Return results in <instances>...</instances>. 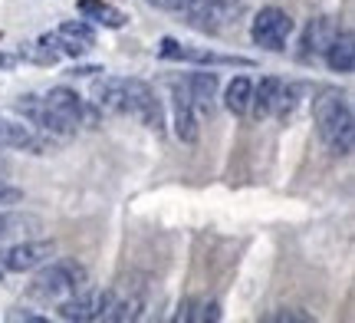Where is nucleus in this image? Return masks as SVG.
I'll use <instances>...</instances> for the list:
<instances>
[{
    "instance_id": "c85d7f7f",
    "label": "nucleus",
    "mask_w": 355,
    "mask_h": 323,
    "mask_svg": "<svg viewBox=\"0 0 355 323\" xmlns=\"http://www.w3.org/2000/svg\"><path fill=\"white\" fill-rule=\"evenodd\" d=\"M7 172H10V165H7V158H0V179H7Z\"/></svg>"
},
{
    "instance_id": "f257e3e1",
    "label": "nucleus",
    "mask_w": 355,
    "mask_h": 323,
    "mask_svg": "<svg viewBox=\"0 0 355 323\" xmlns=\"http://www.w3.org/2000/svg\"><path fill=\"white\" fill-rule=\"evenodd\" d=\"M313 122L322 145L332 156H352L355 145V116L349 96L339 90H319L313 99Z\"/></svg>"
},
{
    "instance_id": "2eb2a0df",
    "label": "nucleus",
    "mask_w": 355,
    "mask_h": 323,
    "mask_svg": "<svg viewBox=\"0 0 355 323\" xmlns=\"http://www.w3.org/2000/svg\"><path fill=\"white\" fill-rule=\"evenodd\" d=\"M141 310H145V297L141 290H128V287H112V300H109V310H105V320L125 323V320H139Z\"/></svg>"
},
{
    "instance_id": "412c9836",
    "label": "nucleus",
    "mask_w": 355,
    "mask_h": 323,
    "mask_svg": "<svg viewBox=\"0 0 355 323\" xmlns=\"http://www.w3.org/2000/svg\"><path fill=\"white\" fill-rule=\"evenodd\" d=\"M250 96H254V83L247 76H234L227 92H224V106H227L234 116H247L250 113Z\"/></svg>"
},
{
    "instance_id": "6ab92c4d",
    "label": "nucleus",
    "mask_w": 355,
    "mask_h": 323,
    "mask_svg": "<svg viewBox=\"0 0 355 323\" xmlns=\"http://www.w3.org/2000/svg\"><path fill=\"white\" fill-rule=\"evenodd\" d=\"M79 13L92 20V24H102L109 26V30H119V26H125V13L119 10V7H109L105 0H79Z\"/></svg>"
},
{
    "instance_id": "9b49d317",
    "label": "nucleus",
    "mask_w": 355,
    "mask_h": 323,
    "mask_svg": "<svg viewBox=\"0 0 355 323\" xmlns=\"http://www.w3.org/2000/svg\"><path fill=\"white\" fill-rule=\"evenodd\" d=\"M171 99H175V135L181 142L194 145L198 142V116H194V103H191V92L184 83H171Z\"/></svg>"
},
{
    "instance_id": "cd10ccee",
    "label": "nucleus",
    "mask_w": 355,
    "mask_h": 323,
    "mask_svg": "<svg viewBox=\"0 0 355 323\" xmlns=\"http://www.w3.org/2000/svg\"><path fill=\"white\" fill-rule=\"evenodd\" d=\"M13 63H17V56H10V53H0V69H10Z\"/></svg>"
},
{
    "instance_id": "9d476101",
    "label": "nucleus",
    "mask_w": 355,
    "mask_h": 323,
    "mask_svg": "<svg viewBox=\"0 0 355 323\" xmlns=\"http://www.w3.org/2000/svg\"><path fill=\"white\" fill-rule=\"evenodd\" d=\"M53 241H17L13 247L3 251V271L10 274H24V271H37L40 264H46L53 258Z\"/></svg>"
},
{
    "instance_id": "a211bd4d",
    "label": "nucleus",
    "mask_w": 355,
    "mask_h": 323,
    "mask_svg": "<svg viewBox=\"0 0 355 323\" xmlns=\"http://www.w3.org/2000/svg\"><path fill=\"white\" fill-rule=\"evenodd\" d=\"M279 90H283V79L277 76H263L260 86H254V96H250V113L257 119H266L273 116V109L279 103Z\"/></svg>"
},
{
    "instance_id": "ddd939ff",
    "label": "nucleus",
    "mask_w": 355,
    "mask_h": 323,
    "mask_svg": "<svg viewBox=\"0 0 355 323\" xmlns=\"http://www.w3.org/2000/svg\"><path fill=\"white\" fill-rule=\"evenodd\" d=\"M43 99H46V106L63 119L66 126H73V129H76V126L86 122V106H83V96H79L76 90H69V86H53Z\"/></svg>"
},
{
    "instance_id": "7c9ffc66",
    "label": "nucleus",
    "mask_w": 355,
    "mask_h": 323,
    "mask_svg": "<svg viewBox=\"0 0 355 323\" xmlns=\"http://www.w3.org/2000/svg\"><path fill=\"white\" fill-rule=\"evenodd\" d=\"M0 37H3V33H0Z\"/></svg>"
},
{
    "instance_id": "6e6552de",
    "label": "nucleus",
    "mask_w": 355,
    "mask_h": 323,
    "mask_svg": "<svg viewBox=\"0 0 355 323\" xmlns=\"http://www.w3.org/2000/svg\"><path fill=\"white\" fill-rule=\"evenodd\" d=\"M158 56L162 60H181V63H198V66H254L247 56H227V53H211V50H191L175 37H165L158 43Z\"/></svg>"
},
{
    "instance_id": "4468645a",
    "label": "nucleus",
    "mask_w": 355,
    "mask_h": 323,
    "mask_svg": "<svg viewBox=\"0 0 355 323\" xmlns=\"http://www.w3.org/2000/svg\"><path fill=\"white\" fill-rule=\"evenodd\" d=\"M0 149H24V152L43 156V152H46V142H43L30 126H24V122H10V119L0 116Z\"/></svg>"
},
{
    "instance_id": "aec40b11",
    "label": "nucleus",
    "mask_w": 355,
    "mask_h": 323,
    "mask_svg": "<svg viewBox=\"0 0 355 323\" xmlns=\"http://www.w3.org/2000/svg\"><path fill=\"white\" fill-rule=\"evenodd\" d=\"M184 86H188V92H191L194 109H207V113H211L214 96H217V73H191V76L184 79Z\"/></svg>"
},
{
    "instance_id": "1a4fd4ad",
    "label": "nucleus",
    "mask_w": 355,
    "mask_h": 323,
    "mask_svg": "<svg viewBox=\"0 0 355 323\" xmlns=\"http://www.w3.org/2000/svg\"><path fill=\"white\" fill-rule=\"evenodd\" d=\"M17 113H20L30 126H37L40 132H46L53 139H69V135L76 132L73 126H66L63 119L53 113L43 96H20V99H17Z\"/></svg>"
},
{
    "instance_id": "393cba45",
    "label": "nucleus",
    "mask_w": 355,
    "mask_h": 323,
    "mask_svg": "<svg viewBox=\"0 0 355 323\" xmlns=\"http://www.w3.org/2000/svg\"><path fill=\"white\" fill-rule=\"evenodd\" d=\"M24 201V192L7 185V179H0V205H20Z\"/></svg>"
},
{
    "instance_id": "4be33fe9",
    "label": "nucleus",
    "mask_w": 355,
    "mask_h": 323,
    "mask_svg": "<svg viewBox=\"0 0 355 323\" xmlns=\"http://www.w3.org/2000/svg\"><path fill=\"white\" fill-rule=\"evenodd\" d=\"M175 320H194V323H204V320H220V304L217 300H207V297H191L181 304Z\"/></svg>"
},
{
    "instance_id": "39448f33",
    "label": "nucleus",
    "mask_w": 355,
    "mask_h": 323,
    "mask_svg": "<svg viewBox=\"0 0 355 323\" xmlns=\"http://www.w3.org/2000/svg\"><path fill=\"white\" fill-rule=\"evenodd\" d=\"M237 10H241L237 0H191V7L181 13H184V20H188L194 30L220 33V30L237 17Z\"/></svg>"
},
{
    "instance_id": "0eeeda50",
    "label": "nucleus",
    "mask_w": 355,
    "mask_h": 323,
    "mask_svg": "<svg viewBox=\"0 0 355 323\" xmlns=\"http://www.w3.org/2000/svg\"><path fill=\"white\" fill-rule=\"evenodd\" d=\"M40 43L43 47H56V53H66V56H83V53H89L96 47V33L83 20H66L53 33H43Z\"/></svg>"
},
{
    "instance_id": "f8f14e48",
    "label": "nucleus",
    "mask_w": 355,
    "mask_h": 323,
    "mask_svg": "<svg viewBox=\"0 0 355 323\" xmlns=\"http://www.w3.org/2000/svg\"><path fill=\"white\" fill-rule=\"evenodd\" d=\"M336 30L339 26L332 24L329 17H313L309 24H306L303 30V37H300V60L303 63H309V60H316V56H322L326 53V47L332 43V37H336Z\"/></svg>"
},
{
    "instance_id": "5701e85b",
    "label": "nucleus",
    "mask_w": 355,
    "mask_h": 323,
    "mask_svg": "<svg viewBox=\"0 0 355 323\" xmlns=\"http://www.w3.org/2000/svg\"><path fill=\"white\" fill-rule=\"evenodd\" d=\"M26 228H40L37 218H26V215H10V211H0V241H7L13 234H24Z\"/></svg>"
},
{
    "instance_id": "f3484780",
    "label": "nucleus",
    "mask_w": 355,
    "mask_h": 323,
    "mask_svg": "<svg viewBox=\"0 0 355 323\" xmlns=\"http://www.w3.org/2000/svg\"><path fill=\"white\" fill-rule=\"evenodd\" d=\"M92 103H96L99 113L122 116V113H125V90H122V79H115V76L96 79V86H92Z\"/></svg>"
},
{
    "instance_id": "20e7f679",
    "label": "nucleus",
    "mask_w": 355,
    "mask_h": 323,
    "mask_svg": "<svg viewBox=\"0 0 355 323\" xmlns=\"http://www.w3.org/2000/svg\"><path fill=\"white\" fill-rule=\"evenodd\" d=\"M293 33V17L279 7H263L250 24V37L257 47H263L270 53H283L286 50V40Z\"/></svg>"
},
{
    "instance_id": "c756f323",
    "label": "nucleus",
    "mask_w": 355,
    "mask_h": 323,
    "mask_svg": "<svg viewBox=\"0 0 355 323\" xmlns=\"http://www.w3.org/2000/svg\"><path fill=\"white\" fill-rule=\"evenodd\" d=\"M0 277H3V271H0Z\"/></svg>"
},
{
    "instance_id": "423d86ee",
    "label": "nucleus",
    "mask_w": 355,
    "mask_h": 323,
    "mask_svg": "<svg viewBox=\"0 0 355 323\" xmlns=\"http://www.w3.org/2000/svg\"><path fill=\"white\" fill-rule=\"evenodd\" d=\"M109 300H112V287L105 290H76L66 300H60V317L63 320H76V323H89V320H105V310H109Z\"/></svg>"
},
{
    "instance_id": "dca6fc26",
    "label": "nucleus",
    "mask_w": 355,
    "mask_h": 323,
    "mask_svg": "<svg viewBox=\"0 0 355 323\" xmlns=\"http://www.w3.org/2000/svg\"><path fill=\"white\" fill-rule=\"evenodd\" d=\"M326 66H329L332 73H343L349 76L355 69V40H352V30H336V37L332 43L326 47Z\"/></svg>"
},
{
    "instance_id": "b1692460",
    "label": "nucleus",
    "mask_w": 355,
    "mask_h": 323,
    "mask_svg": "<svg viewBox=\"0 0 355 323\" xmlns=\"http://www.w3.org/2000/svg\"><path fill=\"white\" fill-rule=\"evenodd\" d=\"M263 320H270V323H309V320H313V313L293 310V307H279V310L266 313Z\"/></svg>"
},
{
    "instance_id": "a878e982",
    "label": "nucleus",
    "mask_w": 355,
    "mask_h": 323,
    "mask_svg": "<svg viewBox=\"0 0 355 323\" xmlns=\"http://www.w3.org/2000/svg\"><path fill=\"white\" fill-rule=\"evenodd\" d=\"M148 3H155V7H162V10H188L191 0H148Z\"/></svg>"
},
{
    "instance_id": "bb28decb",
    "label": "nucleus",
    "mask_w": 355,
    "mask_h": 323,
    "mask_svg": "<svg viewBox=\"0 0 355 323\" xmlns=\"http://www.w3.org/2000/svg\"><path fill=\"white\" fill-rule=\"evenodd\" d=\"M10 320H24V323H43V317H40V313H30V310H13L10 313Z\"/></svg>"
},
{
    "instance_id": "f03ea898",
    "label": "nucleus",
    "mask_w": 355,
    "mask_h": 323,
    "mask_svg": "<svg viewBox=\"0 0 355 323\" xmlns=\"http://www.w3.org/2000/svg\"><path fill=\"white\" fill-rule=\"evenodd\" d=\"M43 267V264H40ZM89 284V271L79 264L76 258H56V260H46V267L33 277L30 290L43 300H66L69 294H76L83 287Z\"/></svg>"
},
{
    "instance_id": "7ed1b4c3",
    "label": "nucleus",
    "mask_w": 355,
    "mask_h": 323,
    "mask_svg": "<svg viewBox=\"0 0 355 323\" xmlns=\"http://www.w3.org/2000/svg\"><path fill=\"white\" fill-rule=\"evenodd\" d=\"M122 90H125V113L128 116H135L145 126V129H152L155 135H162L165 132V113H162V103H158V96L155 90L145 83V79H122Z\"/></svg>"
}]
</instances>
